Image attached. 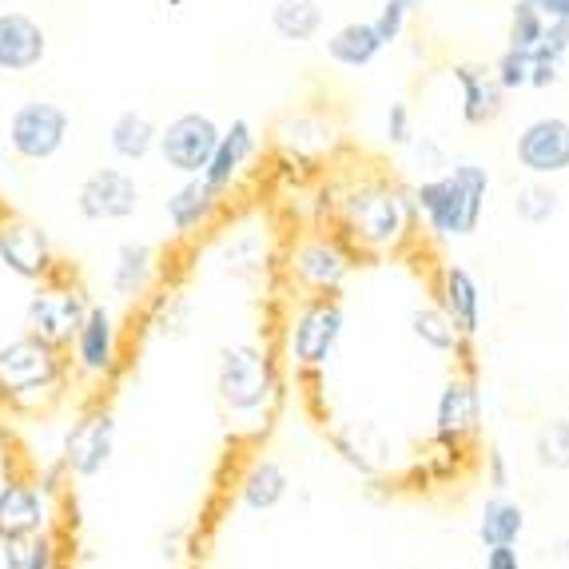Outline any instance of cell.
Returning <instances> with one entry per match:
<instances>
[{
  "label": "cell",
  "mask_w": 569,
  "mask_h": 569,
  "mask_svg": "<svg viewBox=\"0 0 569 569\" xmlns=\"http://www.w3.org/2000/svg\"><path fill=\"white\" fill-rule=\"evenodd\" d=\"M387 140L390 143H410V108L390 104L387 112Z\"/></svg>",
  "instance_id": "obj_37"
},
{
  "label": "cell",
  "mask_w": 569,
  "mask_h": 569,
  "mask_svg": "<svg viewBox=\"0 0 569 569\" xmlns=\"http://www.w3.org/2000/svg\"><path fill=\"white\" fill-rule=\"evenodd\" d=\"M442 307H447V319L455 331L462 335H478L482 327V291H478L475 276L466 267H447L442 276Z\"/></svg>",
  "instance_id": "obj_21"
},
{
  "label": "cell",
  "mask_w": 569,
  "mask_h": 569,
  "mask_svg": "<svg viewBox=\"0 0 569 569\" xmlns=\"http://www.w3.org/2000/svg\"><path fill=\"white\" fill-rule=\"evenodd\" d=\"M526 4H533V0H526Z\"/></svg>",
  "instance_id": "obj_42"
},
{
  "label": "cell",
  "mask_w": 569,
  "mask_h": 569,
  "mask_svg": "<svg viewBox=\"0 0 569 569\" xmlns=\"http://www.w3.org/2000/svg\"><path fill=\"white\" fill-rule=\"evenodd\" d=\"M522 526H526L522 506L506 502V498H490L482 510V522H478V538H482L486 546H513L518 533H522Z\"/></svg>",
  "instance_id": "obj_28"
},
{
  "label": "cell",
  "mask_w": 569,
  "mask_h": 569,
  "mask_svg": "<svg viewBox=\"0 0 569 569\" xmlns=\"http://www.w3.org/2000/svg\"><path fill=\"white\" fill-rule=\"evenodd\" d=\"M561 208V196L553 188H541V183H530V188L518 191V200H513V211H518V219H526V223H533V228H541V223H550L553 216H558Z\"/></svg>",
  "instance_id": "obj_29"
},
{
  "label": "cell",
  "mask_w": 569,
  "mask_h": 569,
  "mask_svg": "<svg viewBox=\"0 0 569 569\" xmlns=\"http://www.w3.org/2000/svg\"><path fill=\"white\" fill-rule=\"evenodd\" d=\"M382 37L375 29V20H351L327 37V57L335 60L339 68H367L379 60L382 52Z\"/></svg>",
  "instance_id": "obj_24"
},
{
  "label": "cell",
  "mask_w": 569,
  "mask_h": 569,
  "mask_svg": "<svg viewBox=\"0 0 569 569\" xmlns=\"http://www.w3.org/2000/svg\"><path fill=\"white\" fill-rule=\"evenodd\" d=\"M256 152H259L256 123L239 116V120H231L228 128H219V140H216V148H211V160H208V168H203L200 180L208 183L216 196L228 200L231 188H236V183L243 180V171L251 168Z\"/></svg>",
  "instance_id": "obj_13"
},
{
  "label": "cell",
  "mask_w": 569,
  "mask_h": 569,
  "mask_svg": "<svg viewBox=\"0 0 569 569\" xmlns=\"http://www.w3.org/2000/svg\"><path fill=\"white\" fill-rule=\"evenodd\" d=\"M327 24L323 0H276L271 4V32L283 44H311Z\"/></svg>",
  "instance_id": "obj_23"
},
{
  "label": "cell",
  "mask_w": 569,
  "mask_h": 569,
  "mask_svg": "<svg viewBox=\"0 0 569 569\" xmlns=\"http://www.w3.org/2000/svg\"><path fill=\"white\" fill-rule=\"evenodd\" d=\"M407 17H410V9L402 4V0H387V4H382V12L375 17V29H379L382 44H395V40L402 37V29H407Z\"/></svg>",
  "instance_id": "obj_35"
},
{
  "label": "cell",
  "mask_w": 569,
  "mask_h": 569,
  "mask_svg": "<svg viewBox=\"0 0 569 569\" xmlns=\"http://www.w3.org/2000/svg\"><path fill=\"white\" fill-rule=\"evenodd\" d=\"M402 4H407V9H410V12H418V9H427L430 0H402Z\"/></svg>",
  "instance_id": "obj_40"
},
{
  "label": "cell",
  "mask_w": 569,
  "mask_h": 569,
  "mask_svg": "<svg viewBox=\"0 0 569 569\" xmlns=\"http://www.w3.org/2000/svg\"><path fill=\"white\" fill-rule=\"evenodd\" d=\"M72 132H77L72 112L48 96H24L20 104H12L9 120H4V143L20 163L57 160L72 143Z\"/></svg>",
  "instance_id": "obj_3"
},
{
  "label": "cell",
  "mask_w": 569,
  "mask_h": 569,
  "mask_svg": "<svg viewBox=\"0 0 569 569\" xmlns=\"http://www.w3.org/2000/svg\"><path fill=\"white\" fill-rule=\"evenodd\" d=\"M490 191V171L482 163H455L438 180H427L415 191L418 208L442 239H458L478 231V219Z\"/></svg>",
  "instance_id": "obj_2"
},
{
  "label": "cell",
  "mask_w": 569,
  "mask_h": 569,
  "mask_svg": "<svg viewBox=\"0 0 569 569\" xmlns=\"http://www.w3.org/2000/svg\"><path fill=\"white\" fill-rule=\"evenodd\" d=\"M541 32H546V17H541L533 4H526V0H513V12H510V44L513 48H526L530 52L533 44L541 40Z\"/></svg>",
  "instance_id": "obj_31"
},
{
  "label": "cell",
  "mask_w": 569,
  "mask_h": 569,
  "mask_svg": "<svg viewBox=\"0 0 569 569\" xmlns=\"http://www.w3.org/2000/svg\"><path fill=\"white\" fill-rule=\"evenodd\" d=\"M160 283V251L143 239H123L108 263V287L120 303H143Z\"/></svg>",
  "instance_id": "obj_16"
},
{
  "label": "cell",
  "mask_w": 569,
  "mask_h": 569,
  "mask_svg": "<svg viewBox=\"0 0 569 569\" xmlns=\"http://www.w3.org/2000/svg\"><path fill=\"white\" fill-rule=\"evenodd\" d=\"M342 339V307L327 295L307 299L287 323V355L295 359V367H327V359L335 355Z\"/></svg>",
  "instance_id": "obj_9"
},
{
  "label": "cell",
  "mask_w": 569,
  "mask_h": 569,
  "mask_svg": "<svg viewBox=\"0 0 569 569\" xmlns=\"http://www.w3.org/2000/svg\"><path fill=\"white\" fill-rule=\"evenodd\" d=\"M156 136H160V123L143 112V108H123V112H116L112 123H108V136H104L108 156H112L116 163L136 168V163L156 156Z\"/></svg>",
  "instance_id": "obj_20"
},
{
  "label": "cell",
  "mask_w": 569,
  "mask_h": 569,
  "mask_svg": "<svg viewBox=\"0 0 569 569\" xmlns=\"http://www.w3.org/2000/svg\"><path fill=\"white\" fill-rule=\"evenodd\" d=\"M168 4H171V9H180V4H183V0H168Z\"/></svg>",
  "instance_id": "obj_41"
},
{
  "label": "cell",
  "mask_w": 569,
  "mask_h": 569,
  "mask_svg": "<svg viewBox=\"0 0 569 569\" xmlns=\"http://www.w3.org/2000/svg\"><path fill=\"white\" fill-rule=\"evenodd\" d=\"M160 211L171 236L196 239L203 231H211V223L223 216V196H216L200 176H188V180H180L163 196Z\"/></svg>",
  "instance_id": "obj_14"
},
{
  "label": "cell",
  "mask_w": 569,
  "mask_h": 569,
  "mask_svg": "<svg viewBox=\"0 0 569 569\" xmlns=\"http://www.w3.org/2000/svg\"><path fill=\"white\" fill-rule=\"evenodd\" d=\"M287 490H291V478H287V470L276 458H259V462H251V470L239 478V502L251 513L276 510L287 498Z\"/></svg>",
  "instance_id": "obj_25"
},
{
  "label": "cell",
  "mask_w": 569,
  "mask_h": 569,
  "mask_svg": "<svg viewBox=\"0 0 569 569\" xmlns=\"http://www.w3.org/2000/svg\"><path fill=\"white\" fill-rule=\"evenodd\" d=\"M538 458H541V466H553V470H569V418H553L550 427H541V435H538Z\"/></svg>",
  "instance_id": "obj_30"
},
{
  "label": "cell",
  "mask_w": 569,
  "mask_h": 569,
  "mask_svg": "<svg viewBox=\"0 0 569 569\" xmlns=\"http://www.w3.org/2000/svg\"><path fill=\"white\" fill-rule=\"evenodd\" d=\"M533 9L546 20H569V0H533Z\"/></svg>",
  "instance_id": "obj_39"
},
{
  "label": "cell",
  "mask_w": 569,
  "mask_h": 569,
  "mask_svg": "<svg viewBox=\"0 0 569 569\" xmlns=\"http://www.w3.org/2000/svg\"><path fill=\"white\" fill-rule=\"evenodd\" d=\"M331 123H323L319 116H287L276 128V143L283 148L291 160H315L331 148Z\"/></svg>",
  "instance_id": "obj_26"
},
{
  "label": "cell",
  "mask_w": 569,
  "mask_h": 569,
  "mask_svg": "<svg viewBox=\"0 0 569 569\" xmlns=\"http://www.w3.org/2000/svg\"><path fill=\"white\" fill-rule=\"evenodd\" d=\"M219 128L223 123L211 112L200 108H188V112L171 116L168 123H160V136H156V160L176 176V180H188V176H203L211 160V148L219 140Z\"/></svg>",
  "instance_id": "obj_8"
},
{
  "label": "cell",
  "mask_w": 569,
  "mask_h": 569,
  "mask_svg": "<svg viewBox=\"0 0 569 569\" xmlns=\"http://www.w3.org/2000/svg\"><path fill=\"white\" fill-rule=\"evenodd\" d=\"M518 163L530 176H561L569 171V120L561 116H541V120L526 123L518 132Z\"/></svg>",
  "instance_id": "obj_17"
},
{
  "label": "cell",
  "mask_w": 569,
  "mask_h": 569,
  "mask_svg": "<svg viewBox=\"0 0 569 569\" xmlns=\"http://www.w3.org/2000/svg\"><path fill=\"white\" fill-rule=\"evenodd\" d=\"M24 541L29 538L0 530V569H24Z\"/></svg>",
  "instance_id": "obj_36"
},
{
  "label": "cell",
  "mask_w": 569,
  "mask_h": 569,
  "mask_svg": "<svg viewBox=\"0 0 569 569\" xmlns=\"http://www.w3.org/2000/svg\"><path fill=\"white\" fill-rule=\"evenodd\" d=\"M60 455H64V475L80 478V482L104 475L108 462H112V455H116V415L112 410L92 407L88 415H80V422H72V430H68Z\"/></svg>",
  "instance_id": "obj_11"
},
{
  "label": "cell",
  "mask_w": 569,
  "mask_h": 569,
  "mask_svg": "<svg viewBox=\"0 0 569 569\" xmlns=\"http://www.w3.org/2000/svg\"><path fill=\"white\" fill-rule=\"evenodd\" d=\"M216 390L219 402L239 418L263 415V407L276 395V367L271 355L256 342H231L219 351L216 367Z\"/></svg>",
  "instance_id": "obj_4"
},
{
  "label": "cell",
  "mask_w": 569,
  "mask_h": 569,
  "mask_svg": "<svg viewBox=\"0 0 569 569\" xmlns=\"http://www.w3.org/2000/svg\"><path fill=\"white\" fill-rule=\"evenodd\" d=\"M143 203V188L128 163H100L77 183L72 208L84 223H123L132 219Z\"/></svg>",
  "instance_id": "obj_7"
},
{
  "label": "cell",
  "mask_w": 569,
  "mask_h": 569,
  "mask_svg": "<svg viewBox=\"0 0 569 569\" xmlns=\"http://www.w3.org/2000/svg\"><path fill=\"white\" fill-rule=\"evenodd\" d=\"M88 307H92V299H88L84 287L57 267L48 279L32 283L29 303H24V335H37V339L68 351L77 327L84 323Z\"/></svg>",
  "instance_id": "obj_5"
},
{
  "label": "cell",
  "mask_w": 569,
  "mask_h": 569,
  "mask_svg": "<svg viewBox=\"0 0 569 569\" xmlns=\"http://www.w3.org/2000/svg\"><path fill=\"white\" fill-rule=\"evenodd\" d=\"M68 375H72L68 351L37 339V335H20L0 347V399L17 402V407L37 410L60 399Z\"/></svg>",
  "instance_id": "obj_1"
},
{
  "label": "cell",
  "mask_w": 569,
  "mask_h": 569,
  "mask_svg": "<svg viewBox=\"0 0 569 569\" xmlns=\"http://www.w3.org/2000/svg\"><path fill=\"white\" fill-rule=\"evenodd\" d=\"M0 267L20 283H40L57 271V247L40 223L24 216L0 219Z\"/></svg>",
  "instance_id": "obj_10"
},
{
  "label": "cell",
  "mask_w": 569,
  "mask_h": 569,
  "mask_svg": "<svg viewBox=\"0 0 569 569\" xmlns=\"http://www.w3.org/2000/svg\"><path fill=\"white\" fill-rule=\"evenodd\" d=\"M48 60V29L20 9L0 12V77H32Z\"/></svg>",
  "instance_id": "obj_15"
},
{
  "label": "cell",
  "mask_w": 569,
  "mask_h": 569,
  "mask_svg": "<svg viewBox=\"0 0 569 569\" xmlns=\"http://www.w3.org/2000/svg\"><path fill=\"white\" fill-rule=\"evenodd\" d=\"M342 219L347 228L370 247L395 243L402 236V223H407V208H402L399 191L379 188V183H367V188H355L347 200H342Z\"/></svg>",
  "instance_id": "obj_12"
},
{
  "label": "cell",
  "mask_w": 569,
  "mask_h": 569,
  "mask_svg": "<svg viewBox=\"0 0 569 569\" xmlns=\"http://www.w3.org/2000/svg\"><path fill=\"white\" fill-rule=\"evenodd\" d=\"M455 80L462 84V120L470 128H482V123H493L502 116V84L482 72V68H455Z\"/></svg>",
  "instance_id": "obj_22"
},
{
  "label": "cell",
  "mask_w": 569,
  "mask_h": 569,
  "mask_svg": "<svg viewBox=\"0 0 569 569\" xmlns=\"http://www.w3.org/2000/svg\"><path fill=\"white\" fill-rule=\"evenodd\" d=\"M486 569H522L518 566V550L513 546H490L486 550Z\"/></svg>",
  "instance_id": "obj_38"
},
{
  "label": "cell",
  "mask_w": 569,
  "mask_h": 569,
  "mask_svg": "<svg viewBox=\"0 0 569 569\" xmlns=\"http://www.w3.org/2000/svg\"><path fill=\"white\" fill-rule=\"evenodd\" d=\"M410 327H415V335L427 347H435V351H450L455 347V327H450V319L442 311H418L415 319H410Z\"/></svg>",
  "instance_id": "obj_32"
},
{
  "label": "cell",
  "mask_w": 569,
  "mask_h": 569,
  "mask_svg": "<svg viewBox=\"0 0 569 569\" xmlns=\"http://www.w3.org/2000/svg\"><path fill=\"white\" fill-rule=\"evenodd\" d=\"M493 80L502 84V92L530 84V52H526V48H513V44L506 48L502 57H498V64H493Z\"/></svg>",
  "instance_id": "obj_33"
},
{
  "label": "cell",
  "mask_w": 569,
  "mask_h": 569,
  "mask_svg": "<svg viewBox=\"0 0 569 569\" xmlns=\"http://www.w3.org/2000/svg\"><path fill=\"white\" fill-rule=\"evenodd\" d=\"M478 390L470 382H450L438 399V430L442 435H462L478 422Z\"/></svg>",
  "instance_id": "obj_27"
},
{
  "label": "cell",
  "mask_w": 569,
  "mask_h": 569,
  "mask_svg": "<svg viewBox=\"0 0 569 569\" xmlns=\"http://www.w3.org/2000/svg\"><path fill=\"white\" fill-rule=\"evenodd\" d=\"M52 490L29 478H9L0 486V530L32 538L40 530H52Z\"/></svg>",
  "instance_id": "obj_18"
},
{
  "label": "cell",
  "mask_w": 569,
  "mask_h": 569,
  "mask_svg": "<svg viewBox=\"0 0 569 569\" xmlns=\"http://www.w3.org/2000/svg\"><path fill=\"white\" fill-rule=\"evenodd\" d=\"M123 362V331L108 303H92L68 342V370L84 382H112Z\"/></svg>",
  "instance_id": "obj_6"
},
{
  "label": "cell",
  "mask_w": 569,
  "mask_h": 569,
  "mask_svg": "<svg viewBox=\"0 0 569 569\" xmlns=\"http://www.w3.org/2000/svg\"><path fill=\"white\" fill-rule=\"evenodd\" d=\"M24 569H60V541L52 530H40L24 541Z\"/></svg>",
  "instance_id": "obj_34"
},
{
  "label": "cell",
  "mask_w": 569,
  "mask_h": 569,
  "mask_svg": "<svg viewBox=\"0 0 569 569\" xmlns=\"http://www.w3.org/2000/svg\"><path fill=\"white\" fill-rule=\"evenodd\" d=\"M291 279L295 283H303L307 291H319V295H331L335 287L347 279L351 263L347 256L339 251V243L327 236H311L291 251Z\"/></svg>",
  "instance_id": "obj_19"
}]
</instances>
